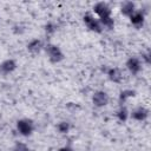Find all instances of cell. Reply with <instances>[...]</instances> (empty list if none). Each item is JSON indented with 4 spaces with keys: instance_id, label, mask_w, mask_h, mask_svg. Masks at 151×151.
Masks as SVG:
<instances>
[{
    "instance_id": "cell-6",
    "label": "cell",
    "mask_w": 151,
    "mask_h": 151,
    "mask_svg": "<svg viewBox=\"0 0 151 151\" xmlns=\"http://www.w3.org/2000/svg\"><path fill=\"white\" fill-rule=\"evenodd\" d=\"M127 65H129V68H130L133 73H136L137 71H139V63H138L137 59H130Z\"/></svg>"
},
{
    "instance_id": "cell-10",
    "label": "cell",
    "mask_w": 151,
    "mask_h": 151,
    "mask_svg": "<svg viewBox=\"0 0 151 151\" xmlns=\"http://www.w3.org/2000/svg\"><path fill=\"white\" fill-rule=\"evenodd\" d=\"M132 116H133L134 118H137V119H143V118H145V117H146V111H144V110L139 109V110H137Z\"/></svg>"
},
{
    "instance_id": "cell-12",
    "label": "cell",
    "mask_w": 151,
    "mask_h": 151,
    "mask_svg": "<svg viewBox=\"0 0 151 151\" xmlns=\"http://www.w3.org/2000/svg\"><path fill=\"white\" fill-rule=\"evenodd\" d=\"M61 151H71V150H70V149H63Z\"/></svg>"
},
{
    "instance_id": "cell-7",
    "label": "cell",
    "mask_w": 151,
    "mask_h": 151,
    "mask_svg": "<svg viewBox=\"0 0 151 151\" xmlns=\"http://www.w3.org/2000/svg\"><path fill=\"white\" fill-rule=\"evenodd\" d=\"M131 21H132L134 25H140V24L143 22V15H142V13L131 14Z\"/></svg>"
},
{
    "instance_id": "cell-1",
    "label": "cell",
    "mask_w": 151,
    "mask_h": 151,
    "mask_svg": "<svg viewBox=\"0 0 151 151\" xmlns=\"http://www.w3.org/2000/svg\"><path fill=\"white\" fill-rule=\"evenodd\" d=\"M94 11H96V13H98V14L100 15L101 19H104V18H109L110 9H109V7H107L105 4H98V5L94 7Z\"/></svg>"
},
{
    "instance_id": "cell-3",
    "label": "cell",
    "mask_w": 151,
    "mask_h": 151,
    "mask_svg": "<svg viewBox=\"0 0 151 151\" xmlns=\"http://www.w3.org/2000/svg\"><path fill=\"white\" fill-rule=\"evenodd\" d=\"M84 19H85V22L87 24V26H88L91 29H96V31H99V28H100V27H99V24H98V22H97V21H96V20H94L92 17H90V15H86Z\"/></svg>"
},
{
    "instance_id": "cell-11",
    "label": "cell",
    "mask_w": 151,
    "mask_h": 151,
    "mask_svg": "<svg viewBox=\"0 0 151 151\" xmlns=\"http://www.w3.org/2000/svg\"><path fill=\"white\" fill-rule=\"evenodd\" d=\"M39 45H40V42H39V41H34V42H32V44L29 45V48H31V50H35V48H37V46L39 47Z\"/></svg>"
},
{
    "instance_id": "cell-9",
    "label": "cell",
    "mask_w": 151,
    "mask_h": 151,
    "mask_svg": "<svg viewBox=\"0 0 151 151\" xmlns=\"http://www.w3.org/2000/svg\"><path fill=\"white\" fill-rule=\"evenodd\" d=\"M122 11L125 13V14H132L133 13V5L132 4H125L124 7L122 8Z\"/></svg>"
},
{
    "instance_id": "cell-5",
    "label": "cell",
    "mask_w": 151,
    "mask_h": 151,
    "mask_svg": "<svg viewBox=\"0 0 151 151\" xmlns=\"http://www.w3.org/2000/svg\"><path fill=\"white\" fill-rule=\"evenodd\" d=\"M48 53H50V57H51L53 60H58V59H60V57H61L59 50H58L57 47H54V46H50V47H48Z\"/></svg>"
},
{
    "instance_id": "cell-2",
    "label": "cell",
    "mask_w": 151,
    "mask_h": 151,
    "mask_svg": "<svg viewBox=\"0 0 151 151\" xmlns=\"http://www.w3.org/2000/svg\"><path fill=\"white\" fill-rule=\"evenodd\" d=\"M18 129L22 134H28L32 131V124H31V122L21 120L18 123Z\"/></svg>"
},
{
    "instance_id": "cell-8",
    "label": "cell",
    "mask_w": 151,
    "mask_h": 151,
    "mask_svg": "<svg viewBox=\"0 0 151 151\" xmlns=\"http://www.w3.org/2000/svg\"><path fill=\"white\" fill-rule=\"evenodd\" d=\"M14 68V63L13 61H6L5 64L1 65V70L4 72H8V71H12Z\"/></svg>"
},
{
    "instance_id": "cell-4",
    "label": "cell",
    "mask_w": 151,
    "mask_h": 151,
    "mask_svg": "<svg viewBox=\"0 0 151 151\" xmlns=\"http://www.w3.org/2000/svg\"><path fill=\"white\" fill-rule=\"evenodd\" d=\"M93 100H94V103H96L97 105H105L106 101H107V98H106L105 93H97V94L94 96Z\"/></svg>"
}]
</instances>
